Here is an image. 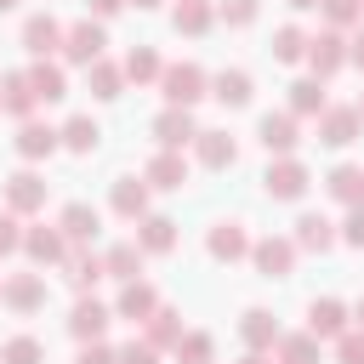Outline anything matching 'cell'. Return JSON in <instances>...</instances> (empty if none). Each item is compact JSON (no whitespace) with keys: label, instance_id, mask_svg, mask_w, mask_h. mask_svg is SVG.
Wrapping results in <instances>:
<instances>
[{"label":"cell","instance_id":"cell-1","mask_svg":"<svg viewBox=\"0 0 364 364\" xmlns=\"http://www.w3.org/2000/svg\"><path fill=\"white\" fill-rule=\"evenodd\" d=\"M154 85H159L165 108H193L199 97H210V74H205L199 63H165Z\"/></svg>","mask_w":364,"mask_h":364},{"label":"cell","instance_id":"cell-2","mask_svg":"<svg viewBox=\"0 0 364 364\" xmlns=\"http://www.w3.org/2000/svg\"><path fill=\"white\" fill-rule=\"evenodd\" d=\"M307 188H313V171H307L296 154H273V165L262 171V193H267V199H284V205H290V199H301Z\"/></svg>","mask_w":364,"mask_h":364},{"label":"cell","instance_id":"cell-3","mask_svg":"<svg viewBox=\"0 0 364 364\" xmlns=\"http://www.w3.org/2000/svg\"><path fill=\"white\" fill-rule=\"evenodd\" d=\"M102 46H108V34H102V23L97 17H80V23H63V63H97L102 57Z\"/></svg>","mask_w":364,"mask_h":364},{"label":"cell","instance_id":"cell-4","mask_svg":"<svg viewBox=\"0 0 364 364\" xmlns=\"http://www.w3.org/2000/svg\"><path fill=\"white\" fill-rule=\"evenodd\" d=\"M358 131H364V114L353 102H324V114H318V142L324 148H353Z\"/></svg>","mask_w":364,"mask_h":364},{"label":"cell","instance_id":"cell-5","mask_svg":"<svg viewBox=\"0 0 364 364\" xmlns=\"http://www.w3.org/2000/svg\"><path fill=\"white\" fill-rule=\"evenodd\" d=\"M296 245H290V233H267V239H250V262H256V273L262 279H290V267H296Z\"/></svg>","mask_w":364,"mask_h":364},{"label":"cell","instance_id":"cell-6","mask_svg":"<svg viewBox=\"0 0 364 364\" xmlns=\"http://www.w3.org/2000/svg\"><path fill=\"white\" fill-rule=\"evenodd\" d=\"M307 68H313L318 80L341 74V68H347V34H341V28H318V34H307Z\"/></svg>","mask_w":364,"mask_h":364},{"label":"cell","instance_id":"cell-7","mask_svg":"<svg viewBox=\"0 0 364 364\" xmlns=\"http://www.w3.org/2000/svg\"><path fill=\"white\" fill-rule=\"evenodd\" d=\"M0 307H11V313H40V307H46V273H40V267H28V273H6V284H0Z\"/></svg>","mask_w":364,"mask_h":364},{"label":"cell","instance_id":"cell-8","mask_svg":"<svg viewBox=\"0 0 364 364\" xmlns=\"http://www.w3.org/2000/svg\"><path fill=\"white\" fill-rule=\"evenodd\" d=\"M63 250H68V239H63V228H57V222H51V228H46V222L23 228V256H28L40 273H46V267H57V262H63Z\"/></svg>","mask_w":364,"mask_h":364},{"label":"cell","instance_id":"cell-9","mask_svg":"<svg viewBox=\"0 0 364 364\" xmlns=\"http://www.w3.org/2000/svg\"><path fill=\"white\" fill-rule=\"evenodd\" d=\"M57 267H63V279H68V284H74L80 296H85V290H91L97 279H108V267H102V250H91V245H68Z\"/></svg>","mask_w":364,"mask_h":364},{"label":"cell","instance_id":"cell-10","mask_svg":"<svg viewBox=\"0 0 364 364\" xmlns=\"http://www.w3.org/2000/svg\"><path fill=\"white\" fill-rule=\"evenodd\" d=\"M193 136H199L193 108H159V114H154V142H159V148H176V154H182Z\"/></svg>","mask_w":364,"mask_h":364},{"label":"cell","instance_id":"cell-11","mask_svg":"<svg viewBox=\"0 0 364 364\" xmlns=\"http://www.w3.org/2000/svg\"><path fill=\"white\" fill-rule=\"evenodd\" d=\"M256 142H262L267 154H296V142H301L296 114H290V108H284V114H262V119H256Z\"/></svg>","mask_w":364,"mask_h":364},{"label":"cell","instance_id":"cell-12","mask_svg":"<svg viewBox=\"0 0 364 364\" xmlns=\"http://www.w3.org/2000/svg\"><path fill=\"white\" fill-rule=\"evenodd\" d=\"M11 142H17V154H23L28 165H40V159H51V154L63 148V136H57V125H46V119H23Z\"/></svg>","mask_w":364,"mask_h":364},{"label":"cell","instance_id":"cell-13","mask_svg":"<svg viewBox=\"0 0 364 364\" xmlns=\"http://www.w3.org/2000/svg\"><path fill=\"white\" fill-rule=\"evenodd\" d=\"M6 210H17V216L46 210V176H40V171H17V176H6Z\"/></svg>","mask_w":364,"mask_h":364},{"label":"cell","instance_id":"cell-14","mask_svg":"<svg viewBox=\"0 0 364 364\" xmlns=\"http://www.w3.org/2000/svg\"><path fill=\"white\" fill-rule=\"evenodd\" d=\"M205 250H210V262H245L250 256V233H245V222H216L210 233H205Z\"/></svg>","mask_w":364,"mask_h":364},{"label":"cell","instance_id":"cell-15","mask_svg":"<svg viewBox=\"0 0 364 364\" xmlns=\"http://www.w3.org/2000/svg\"><path fill=\"white\" fill-rule=\"evenodd\" d=\"M142 182H148V188H159V193H176V188L188 182V159H182L176 148H159V154L142 165Z\"/></svg>","mask_w":364,"mask_h":364},{"label":"cell","instance_id":"cell-16","mask_svg":"<svg viewBox=\"0 0 364 364\" xmlns=\"http://www.w3.org/2000/svg\"><path fill=\"white\" fill-rule=\"evenodd\" d=\"M57 228H63V239H68V245H91V239H97V228H102V216H97V205L68 199V205L57 210Z\"/></svg>","mask_w":364,"mask_h":364},{"label":"cell","instance_id":"cell-17","mask_svg":"<svg viewBox=\"0 0 364 364\" xmlns=\"http://www.w3.org/2000/svg\"><path fill=\"white\" fill-rule=\"evenodd\" d=\"M136 245H142V256H171V250H176V222H171L165 210L136 216Z\"/></svg>","mask_w":364,"mask_h":364},{"label":"cell","instance_id":"cell-18","mask_svg":"<svg viewBox=\"0 0 364 364\" xmlns=\"http://www.w3.org/2000/svg\"><path fill=\"white\" fill-rule=\"evenodd\" d=\"M347 318H353V313H347V301H336V296H313V301H307V330H313L318 341H336V336L347 330Z\"/></svg>","mask_w":364,"mask_h":364},{"label":"cell","instance_id":"cell-19","mask_svg":"<svg viewBox=\"0 0 364 364\" xmlns=\"http://www.w3.org/2000/svg\"><path fill=\"white\" fill-rule=\"evenodd\" d=\"M108 318H114V307H102L97 296H80L74 313H68V336H74V341H102Z\"/></svg>","mask_w":364,"mask_h":364},{"label":"cell","instance_id":"cell-20","mask_svg":"<svg viewBox=\"0 0 364 364\" xmlns=\"http://www.w3.org/2000/svg\"><path fill=\"white\" fill-rule=\"evenodd\" d=\"M23 51H28V57H51V51H63V23H57L51 11H34V17L23 23Z\"/></svg>","mask_w":364,"mask_h":364},{"label":"cell","instance_id":"cell-21","mask_svg":"<svg viewBox=\"0 0 364 364\" xmlns=\"http://www.w3.org/2000/svg\"><path fill=\"white\" fill-rule=\"evenodd\" d=\"M34 108H40V97H34V85H28V68H23V74H6V80H0V114H11V119L23 125V119H34Z\"/></svg>","mask_w":364,"mask_h":364},{"label":"cell","instance_id":"cell-22","mask_svg":"<svg viewBox=\"0 0 364 364\" xmlns=\"http://www.w3.org/2000/svg\"><path fill=\"white\" fill-rule=\"evenodd\" d=\"M188 148H193V159H199L205 171H228V165L239 159V142H233L228 131H199Z\"/></svg>","mask_w":364,"mask_h":364},{"label":"cell","instance_id":"cell-23","mask_svg":"<svg viewBox=\"0 0 364 364\" xmlns=\"http://www.w3.org/2000/svg\"><path fill=\"white\" fill-rule=\"evenodd\" d=\"M148 193H154V188H148L142 176H119V182L108 188V210L125 216V222H136V216H148Z\"/></svg>","mask_w":364,"mask_h":364},{"label":"cell","instance_id":"cell-24","mask_svg":"<svg viewBox=\"0 0 364 364\" xmlns=\"http://www.w3.org/2000/svg\"><path fill=\"white\" fill-rule=\"evenodd\" d=\"M290 245H296V250H307V256H324V250L336 245V222H330V216H318V210H307V216H296Z\"/></svg>","mask_w":364,"mask_h":364},{"label":"cell","instance_id":"cell-25","mask_svg":"<svg viewBox=\"0 0 364 364\" xmlns=\"http://www.w3.org/2000/svg\"><path fill=\"white\" fill-rule=\"evenodd\" d=\"M154 307H159V290H154L148 279H125V284H119V301H114V318H131V324H142Z\"/></svg>","mask_w":364,"mask_h":364},{"label":"cell","instance_id":"cell-26","mask_svg":"<svg viewBox=\"0 0 364 364\" xmlns=\"http://www.w3.org/2000/svg\"><path fill=\"white\" fill-rule=\"evenodd\" d=\"M142 341H148V347H159V353H171V347L182 341V313H176L171 301H159V307L142 318Z\"/></svg>","mask_w":364,"mask_h":364},{"label":"cell","instance_id":"cell-27","mask_svg":"<svg viewBox=\"0 0 364 364\" xmlns=\"http://www.w3.org/2000/svg\"><path fill=\"white\" fill-rule=\"evenodd\" d=\"M279 336H284V330H279V318H273L267 307H245V318H239V341H245L250 353H273Z\"/></svg>","mask_w":364,"mask_h":364},{"label":"cell","instance_id":"cell-28","mask_svg":"<svg viewBox=\"0 0 364 364\" xmlns=\"http://www.w3.org/2000/svg\"><path fill=\"white\" fill-rule=\"evenodd\" d=\"M28 85H34L40 102H63V97H68V74H63V63H51V57H34Z\"/></svg>","mask_w":364,"mask_h":364},{"label":"cell","instance_id":"cell-29","mask_svg":"<svg viewBox=\"0 0 364 364\" xmlns=\"http://www.w3.org/2000/svg\"><path fill=\"white\" fill-rule=\"evenodd\" d=\"M210 23H216V6L210 0H176L171 6V28L176 34H193L199 40V34H210Z\"/></svg>","mask_w":364,"mask_h":364},{"label":"cell","instance_id":"cell-30","mask_svg":"<svg viewBox=\"0 0 364 364\" xmlns=\"http://www.w3.org/2000/svg\"><path fill=\"white\" fill-rule=\"evenodd\" d=\"M324 193L336 199V205H364V165H336L330 176H324Z\"/></svg>","mask_w":364,"mask_h":364},{"label":"cell","instance_id":"cell-31","mask_svg":"<svg viewBox=\"0 0 364 364\" xmlns=\"http://www.w3.org/2000/svg\"><path fill=\"white\" fill-rule=\"evenodd\" d=\"M85 91H91L97 102H114V97L125 91V74H119V63H108V57L85 63Z\"/></svg>","mask_w":364,"mask_h":364},{"label":"cell","instance_id":"cell-32","mask_svg":"<svg viewBox=\"0 0 364 364\" xmlns=\"http://www.w3.org/2000/svg\"><path fill=\"white\" fill-rule=\"evenodd\" d=\"M250 91H256V85H250V74H245V68H222V74H210V97H216L222 108H245V102H250Z\"/></svg>","mask_w":364,"mask_h":364},{"label":"cell","instance_id":"cell-33","mask_svg":"<svg viewBox=\"0 0 364 364\" xmlns=\"http://www.w3.org/2000/svg\"><path fill=\"white\" fill-rule=\"evenodd\" d=\"M324 102H330V97H324V80H318V74H301V80L290 85V114H296V119H318Z\"/></svg>","mask_w":364,"mask_h":364},{"label":"cell","instance_id":"cell-34","mask_svg":"<svg viewBox=\"0 0 364 364\" xmlns=\"http://www.w3.org/2000/svg\"><path fill=\"white\" fill-rule=\"evenodd\" d=\"M102 267H108V279H142V245L136 239H119V245H108L102 250Z\"/></svg>","mask_w":364,"mask_h":364},{"label":"cell","instance_id":"cell-35","mask_svg":"<svg viewBox=\"0 0 364 364\" xmlns=\"http://www.w3.org/2000/svg\"><path fill=\"white\" fill-rule=\"evenodd\" d=\"M273 364H318V336H313V330L279 336V341H273Z\"/></svg>","mask_w":364,"mask_h":364},{"label":"cell","instance_id":"cell-36","mask_svg":"<svg viewBox=\"0 0 364 364\" xmlns=\"http://www.w3.org/2000/svg\"><path fill=\"white\" fill-rule=\"evenodd\" d=\"M159 68H165V63H159V51H154V46H131V51H125V63H119V74H125L131 85H154V80H159Z\"/></svg>","mask_w":364,"mask_h":364},{"label":"cell","instance_id":"cell-37","mask_svg":"<svg viewBox=\"0 0 364 364\" xmlns=\"http://www.w3.org/2000/svg\"><path fill=\"white\" fill-rule=\"evenodd\" d=\"M57 136H63V148H68V154H97V142H102V125H97L91 114H74V119H68Z\"/></svg>","mask_w":364,"mask_h":364},{"label":"cell","instance_id":"cell-38","mask_svg":"<svg viewBox=\"0 0 364 364\" xmlns=\"http://www.w3.org/2000/svg\"><path fill=\"white\" fill-rule=\"evenodd\" d=\"M171 353H176V364H216V341L205 330H182V341Z\"/></svg>","mask_w":364,"mask_h":364},{"label":"cell","instance_id":"cell-39","mask_svg":"<svg viewBox=\"0 0 364 364\" xmlns=\"http://www.w3.org/2000/svg\"><path fill=\"white\" fill-rule=\"evenodd\" d=\"M318 17H324V28H358L364 23V0H318Z\"/></svg>","mask_w":364,"mask_h":364},{"label":"cell","instance_id":"cell-40","mask_svg":"<svg viewBox=\"0 0 364 364\" xmlns=\"http://www.w3.org/2000/svg\"><path fill=\"white\" fill-rule=\"evenodd\" d=\"M0 364H46V341L23 330V336H11V341L0 347Z\"/></svg>","mask_w":364,"mask_h":364},{"label":"cell","instance_id":"cell-41","mask_svg":"<svg viewBox=\"0 0 364 364\" xmlns=\"http://www.w3.org/2000/svg\"><path fill=\"white\" fill-rule=\"evenodd\" d=\"M301 57H307V34H301L296 23L273 28V63H301Z\"/></svg>","mask_w":364,"mask_h":364},{"label":"cell","instance_id":"cell-42","mask_svg":"<svg viewBox=\"0 0 364 364\" xmlns=\"http://www.w3.org/2000/svg\"><path fill=\"white\" fill-rule=\"evenodd\" d=\"M262 17V0H216V23H228V28H250Z\"/></svg>","mask_w":364,"mask_h":364},{"label":"cell","instance_id":"cell-43","mask_svg":"<svg viewBox=\"0 0 364 364\" xmlns=\"http://www.w3.org/2000/svg\"><path fill=\"white\" fill-rule=\"evenodd\" d=\"M336 364H364V330L358 324H347L336 336Z\"/></svg>","mask_w":364,"mask_h":364},{"label":"cell","instance_id":"cell-44","mask_svg":"<svg viewBox=\"0 0 364 364\" xmlns=\"http://www.w3.org/2000/svg\"><path fill=\"white\" fill-rule=\"evenodd\" d=\"M23 250V216L17 210H0V256Z\"/></svg>","mask_w":364,"mask_h":364},{"label":"cell","instance_id":"cell-45","mask_svg":"<svg viewBox=\"0 0 364 364\" xmlns=\"http://www.w3.org/2000/svg\"><path fill=\"white\" fill-rule=\"evenodd\" d=\"M336 239H341V245H353V250H364V205H353V210H347V222L336 228Z\"/></svg>","mask_w":364,"mask_h":364},{"label":"cell","instance_id":"cell-46","mask_svg":"<svg viewBox=\"0 0 364 364\" xmlns=\"http://www.w3.org/2000/svg\"><path fill=\"white\" fill-rule=\"evenodd\" d=\"M114 364H159V347H148V341H125V347H114Z\"/></svg>","mask_w":364,"mask_h":364},{"label":"cell","instance_id":"cell-47","mask_svg":"<svg viewBox=\"0 0 364 364\" xmlns=\"http://www.w3.org/2000/svg\"><path fill=\"white\" fill-rule=\"evenodd\" d=\"M74 364H114V347H102V341H80V358Z\"/></svg>","mask_w":364,"mask_h":364},{"label":"cell","instance_id":"cell-48","mask_svg":"<svg viewBox=\"0 0 364 364\" xmlns=\"http://www.w3.org/2000/svg\"><path fill=\"white\" fill-rule=\"evenodd\" d=\"M347 63H353V68H364V23H358V28H347Z\"/></svg>","mask_w":364,"mask_h":364},{"label":"cell","instance_id":"cell-49","mask_svg":"<svg viewBox=\"0 0 364 364\" xmlns=\"http://www.w3.org/2000/svg\"><path fill=\"white\" fill-rule=\"evenodd\" d=\"M119 6H125V0H91V11H85V17H97V23H102V17H114Z\"/></svg>","mask_w":364,"mask_h":364},{"label":"cell","instance_id":"cell-50","mask_svg":"<svg viewBox=\"0 0 364 364\" xmlns=\"http://www.w3.org/2000/svg\"><path fill=\"white\" fill-rule=\"evenodd\" d=\"M239 364H273V353H250V347H245V358H239Z\"/></svg>","mask_w":364,"mask_h":364},{"label":"cell","instance_id":"cell-51","mask_svg":"<svg viewBox=\"0 0 364 364\" xmlns=\"http://www.w3.org/2000/svg\"><path fill=\"white\" fill-rule=\"evenodd\" d=\"M290 11H318V0H284Z\"/></svg>","mask_w":364,"mask_h":364},{"label":"cell","instance_id":"cell-52","mask_svg":"<svg viewBox=\"0 0 364 364\" xmlns=\"http://www.w3.org/2000/svg\"><path fill=\"white\" fill-rule=\"evenodd\" d=\"M347 313H353V324H358V330H364V296H358V301H353V307H347Z\"/></svg>","mask_w":364,"mask_h":364},{"label":"cell","instance_id":"cell-53","mask_svg":"<svg viewBox=\"0 0 364 364\" xmlns=\"http://www.w3.org/2000/svg\"><path fill=\"white\" fill-rule=\"evenodd\" d=\"M125 6H136V11H154V6H159V0H125Z\"/></svg>","mask_w":364,"mask_h":364},{"label":"cell","instance_id":"cell-54","mask_svg":"<svg viewBox=\"0 0 364 364\" xmlns=\"http://www.w3.org/2000/svg\"><path fill=\"white\" fill-rule=\"evenodd\" d=\"M11 6H17V0H0V11H11Z\"/></svg>","mask_w":364,"mask_h":364},{"label":"cell","instance_id":"cell-55","mask_svg":"<svg viewBox=\"0 0 364 364\" xmlns=\"http://www.w3.org/2000/svg\"><path fill=\"white\" fill-rule=\"evenodd\" d=\"M353 108H358V114H364V97H358V102H353Z\"/></svg>","mask_w":364,"mask_h":364},{"label":"cell","instance_id":"cell-56","mask_svg":"<svg viewBox=\"0 0 364 364\" xmlns=\"http://www.w3.org/2000/svg\"><path fill=\"white\" fill-rule=\"evenodd\" d=\"M0 284H6V273H0Z\"/></svg>","mask_w":364,"mask_h":364}]
</instances>
